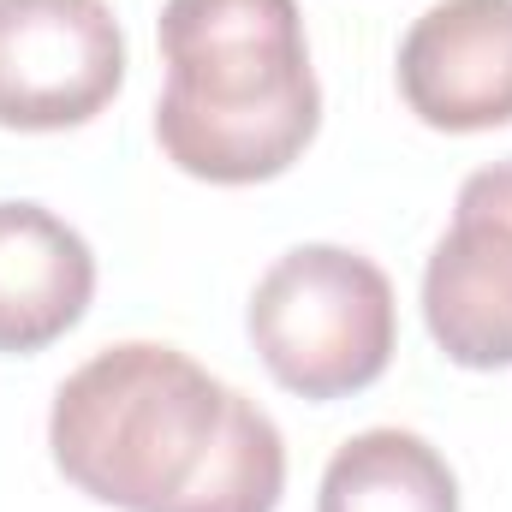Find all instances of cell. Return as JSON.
<instances>
[{
    "instance_id": "cell-1",
    "label": "cell",
    "mask_w": 512,
    "mask_h": 512,
    "mask_svg": "<svg viewBox=\"0 0 512 512\" xmlns=\"http://www.w3.org/2000/svg\"><path fill=\"white\" fill-rule=\"evenodd\" d=\"M161 155L203 185L280 179L322 131L298 0H167L161 24Z\"/></svg>"
},
{
    "instance_id": "cell-2",
    "label": "cell",
    "mask_w": 512,
    "mask_h": 512,
    "mask_svg": "<svg viewBox=\"0 0 512 512\" xmlns=\"http://www.w3.org/2000/svg\"><path fill=\"white\" fill-rule=\"evenodd\" d=\"M233 387L161 340H120L78 364L48 411L54 471L120 512H179L203 477Z\"/></svg>"
},
{
    "instance_id": "cell-3",
    "label": "cell",
    "mask_w": 512,
    "mask_h": 512,
    "mask_svg": "<svg viewBox=\"0 0 512 512\" xmlns=\"http://www.w3.org/2000/svg\"><path fill=\"white\" fill-rule=\"evenodd\" d=\"M262 370L298 399H346L382 382L399 346L393 280L364 251L298 245L274 256L245 310Z\"/></svg>"
},
{
    "instance_id": "cell-4",
    "label": "cell",
    "mask_w": 512,
    "mask_h": 512,
    "mask_svg": "<svg viewBox=\"0 0 512 512\" xmlns=\"http://www.w3.org/2000/svg\"><path fill=\"white\" fill-rule=\"evenodd\" d=\"M126 84V30L108 0H0V126H90Z\"/></svg>"
},
{
    "instance_id": "cell-5",
    "label": "cell",
    "mask_w": 512,
    "mask_h": 512,
    "mask_svg": "<svg viewBox=\"0 0 512 512\" xmlns=\"http://www.w3.org/2000/svg\"><path fill=\"white\" fill-rule=\"evenodd\" d=\"M423 322L447 364L512 370V155L459 185L453 227L423 268Z\"/></svg>"
},
{
    "instance_id": "cell-6",
    "label": "cell",
    "mask_w": 512,
    "mask_h": 512,
    "mask_svg": "<svg viewBox=\"0 0 512 512\" xmlns=\"http://www.w3.org/2000/svg\"><path fill=\"white\" fill-rule=\"evenodd\" d=\"M393 72L429 131L512 126V0H435L405 30Z\"/></svg>"
},
{
    "instance_id": "cell-7",
    "label": "cell",
    "mask_w": 512,
    "mask_h": 512,
    "mask_svg": "<svg viewBox=\"0 0 512 512\" xmlns=\"http://www.w3.org/2000/svg\"><path fill=\"white\" fill-rule=\"evenodd\" d=\"M96 298V256L42 203H0V352L36 358L66 340Z\"/></svg>"
},
{
    "instance_id": "cell-8",
    "label": "cell",
    "mask_w": 512,
    "mask_h": 512,
    "mask_svg": "<svg viewBox=\"0 0 512 512\" xmlns=\"http://www.w3.org/2000/svg\"><path fill=\"white\" fill-rule=\"evenodd\" d=\"M316 512H459V477L423 435L364 429L328 459Z\"/></svg>"
},
{
    "instance_id": "cell-9",
    "label": "cell",
    "mask_w": 512,
    "mask_h": 512,
    "mask_svg": "<svg viewBox=\"0 0 512 512\" xmlns=\"http://www.w3.org/2000/svg\"><path fill=\"white\" fill-rule=\"evenodd\" d=\"M280 495H286V441L251 393L233 387L221 441L179 512H274Z\"/></svg>"
}]
</instances>
